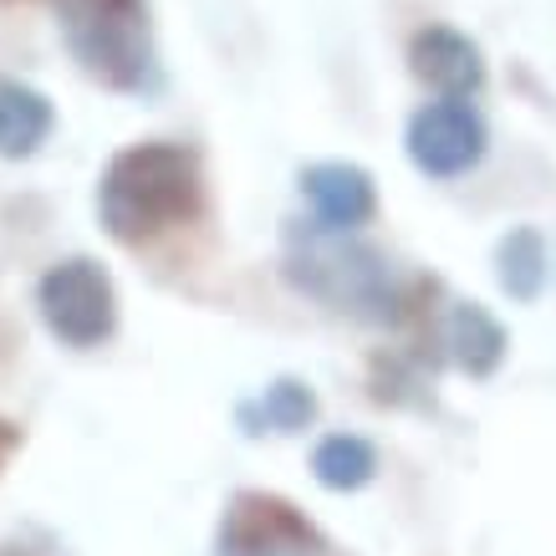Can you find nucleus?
<instances>
[{
  "mask_svg": "<svg viewBox=\"0 0 556 556\" xmlns=\"http://www.w3.org/2000/svg\"><path fill=\"white\" fill-rule=\"evenodd\" d=\"M72 62L108 92L153 98L164 87V56L149 0H47Z\"/></svg>",
  "mask_w": 556,
  "mask_h": 556,
  "instance_id": "3",
  "label": "nucleus"
},
{
  "mask_svg": "<svg viewBox=\"0 0 556 556\" xmlns=\"http://www.w3.org/2000/svg\"><path fill=\"white\" fill-rule=\"evenodd\" d=\"M302 200L312 204V225L327 236H357L378 215V185L363 164L348 159H321L302 169Z\"/></svg>",
  "mask_w": 556,
  "mask_h": 556,
  "instance_id": "7",
  "label": "nucleus"
},
{
  "mask_svg": "<svg viewBox=\"0 0 556 556\" xmlns=\"http://www.w3.org/2000/svg\"><path fill=\"white\" fill-rule=\"evenodd\" d=\"M317 388L306 383V378H270L255 399H240L236 404V424L240 434H302L317 424Z\"/></svg>",
  "mask_w": 556,
  "mask_h": 556,
  "instance_id": "10",
  "label": "nucleus"
},
{
  "mask_svg": "<svg viewBox=\"0 0 556 556\" xmlns=\"http://www.w3.org/2000/svg\"><path fill=\"white\" fill-rule=\"evenodd\" d=\"M36 312H41V327L62 348L87 353V348H102L118 332V287H113L102 261L62 255L36 281Z\"/></svg>",
  "mask_w": 556,
  "mask_h": 556,
  "instance_id": "4",
  "label": "nucleus"
},
{
  "mask_svg": "<svg viewBox=\"0 0 556 556\" xmlns=\"http://www.w3.org/2000/svg\"><path fill=\"white\" fill-rule=\"evenodd\" d=\"M281 276L291 287L321 302L327 312L368 327H404L424 312V296H434V276H399L378 245L353 236H327L317 225H291L287 251H281Z\"/></svg>",
  "mask_w": 556,
  "mask_h": 556,
  "instance_id": "1",
  "label": "nucleus"
},
{
  "mask_svg": "<svg viewBox=\"0 0 556 556\" xmlns=\"http://www.w3.org/2000/svg\"><path fill=\"white\" fill-rule=\"evenodd\" d=\"M444 348H450V363L470 378H495L501 363L510 353V332L501 327V317L480 302H455L450 317H444Z\"/></svg>",
  "mask_w": 556,
  "mask_h": 556,
  "instance_id": "9",
  "label": "nucleus"
},
{
  "mask_svg": "<svg viewBox=\"0 0 556 556\" xmlns=\"http://www.w3.org/2000/svg\"><path fill=\"white\" fill-rule=\"evenodd\" d=\"M546 276H552V251L536 225H516L495 240V281L510 302L531 306L546 291Z\"/></svg>",
  "mask_w": 556,
  "mask_h": 556,
  "instance_id": "12",
  "label": "nucleus"
},
{
  "mask_svg": "<svg viewBox=\"0 0 556 556\" xmlns=\"http://www.w3.org/2000/svg\"><path fill=\"white\" fill-rule=\"evenodd\" d=\"M408 72L439 98H475L485 87V51L455 26H419L408 36Z\"/></svg>",
  "mask_w": 556,
  "mask_h": 556,
  "instance_id": "8",
  "label": "nucleus"
},
{
  "mask_svg": "<svg viewBox=\"0 0 556 556\" xmlns=\"http://www.w3.org/2000/svg\"><path fill=\"white\" fill-rule=\"evenodd\" d=\"M204 210L200 153L174 138H143L108 159L98 179V219L118 245H149Z\"/></svg>",
  "mask_w": 556,
  "mask_h": 556,
  "instance_id": "2",
  "label": "nucleus"
},
{
  "mask_svg": "<svg viewBox=\"0 0 556 556\" xmlns=\"http://www.w3.org/2000/svg\"><path fill=\"white\" fill-rule=\"evenodd\" d=\"M56 128V108L41 87L21 83V77H0V159H36L41 143Z\"/></svg>",
  "mask_w": 556,
  "mask_h": 556,
  "instance_id": "11",
  "label": "nucleus"
},
{
  "mask_svg": "<svg viewBox=\"0 0 556 556\" xmlns=\"http://www.w3.org/2000/svg\"><path fill=\"white\" fill-rule=\"evenodd\" d=\"M0 556H67V546L47 531H16V536L0 541Z\"/></svg>",
  "mask_w": 556,
  "mask_h": 556,
  "instance_id": "14",
  "label": "nucleus"
},
{
  "mask_svg": "<svg viewBox=\"0 0 556 556\" xmlns=\"http://www.w3.org/2000/svg\"><path fill=\"white\" fill-rule=\"evenodd\" d=\"M21 444H26V429H21L16 419H5V414H0V470L11 465V455H16Z\"/></svg>",
  "mask_w": 556,
  "mask_h": 556,
  "instance_id": "15",
  "label": "nucleus"
},
{
  "mask_svg": "<svg viewBox=\"0 0 556 556\" xmlns=\"http://www.w3.org/2000/svg\"><path fill=\"white\" fill-rule=\"evenodd\" d=\"M490 149L485 113L470 98H434L404 128V153L408 164L429 179H459L470 174Z\"/></svg>",
  "mask_w": 556,
  "mask_h": 556,
  "instance_id": "6",
  "label": "nucleus"
},
{
  "mask_svg": "<svg viewBox=\"0 0 556 556\" xmlns=\"http://www.w3.org/2000/svg\"><path fill=\"white\" fill-rule=\"evenodd\" d=\"M312 475H317L321 490L353 495V490L372 485V475H378V444L363 439V434H327V439H317V450H312Z\"/></svg>",
  "mask_w": 556,
  "mask_h": 556,
  "instance_id": "13",
  "label": "nucleus"
},
{
  "mask_svg": "<svg viewBox=\"0 0 556 556\" xmlns=\"http://www.w3.org/2000/svg\"><path fill=\"white\" fill-rule=\"evenodd\" d=\"M215 556H327V536L287 495L236 490L219 510Z\"/></svg>",
  "mask_w": 556,
  "mask_h": 556,
  "instance_id": "5",
  "label": "nucleus"
}]
</instances>
